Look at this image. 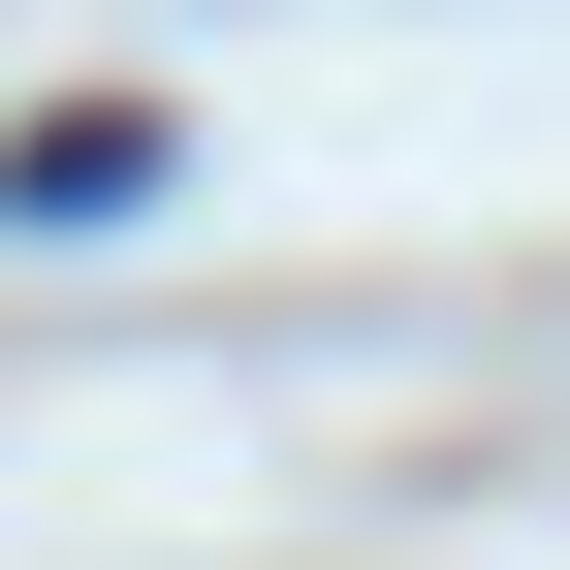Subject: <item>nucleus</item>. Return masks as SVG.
Instances as JSON below:
<instances>
[{
	"mask_svg": "<svg viewBox=\"0 0 570 570\" xmlns=\"http://www.w3.org/2000/svg\"><path fill=\"white\" fill-rule=\"evenodd\" d=\"M127 190H159V127H127V96H96V127H0V223H127Z\"/></svg>",
	"mask_w": 570,
	"mask_h": 570,
	"instance_id": "nucleus-1",
	"label": "nucleus"
}]
</instances>
